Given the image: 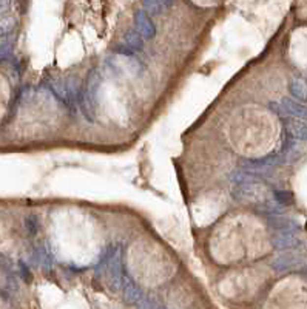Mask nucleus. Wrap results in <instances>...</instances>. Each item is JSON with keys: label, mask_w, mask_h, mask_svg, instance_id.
<instances>
[{"label": "nucleus", "mask_w": 307, "mask_h": 309, "mask_svg": "<svg viewBox=\"0 0 307 309\" xmlns=\"http://www.w3.org/2000/svg\"><path fill=\"white\" fill-rule=\"evenodd\" d=\"M289 129L293 133V136H297L300 139H307V125H304L303 122H297V121H290L289 122Z\"/></svg>", "instance_id": "f257e3e1"}, {"label": "nucleus", "mask_w": 307, "mask_h": 309, "mask_svg": "<svg viewBox=\"0 0 307 309\" xmlns=\"http://www.w3.org/2000/svg\"><path fill=\"white\" fill-rule=\"evenodd\" d=\"M292 91L295 96H298L301 99H304L307 96V85L303 82V81H295L292 84Z\"/></svg>", "instance_id": "f03ea898"}, {"label": "nucleus", "mask_w": 307, "mask_h": 309, "mask_svg": "<svg viewBox=\"0 0 307 309\" xmlns=\"http://www.w3.org/2000/svg\"><path fill=\"white\" fill-rule=\"evenodd\" d=\"M286 105H287L290 113L298 114V116H307V108H304L298 104H293V102H290V101H286Z\"/></svg>", "instance_id": "7ed1b4c3"}, {"label": "nucleus", "mask_w": 307, "mask_h": 309, "mask_svg": "<svg viewBox=\"0 0 307 309\" xmlns=\"http://www.w3.org/2000/svg\"><path fill=\"white\" fill-rule=\"evenodd\" d=\"M6 31H8V22H0V36H3Z\"/></svg>", "instance_id": "20e7f679"}]
</instances>
